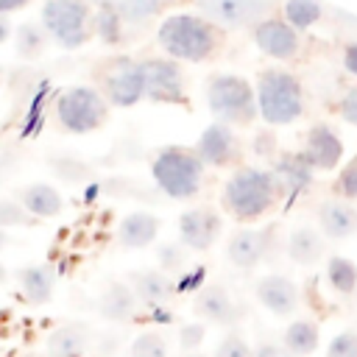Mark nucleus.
I'll use <instances>...</instances> for the list:
<instances>
[{
	"instance_id": "obj_19",
	"label": "nucleus",
	"mask_w": 357,
	"mask_h": 357,
	"mask_svg": "<svg viewBox=\"0 0 357 357\" xmlns=\"http://www.w3.org/2000/svg\"><path fill=\"white\" fill-rule=\"evenodd\" d=\"M159 234V218L151 212H128L117 226V240L123 248H148Z\"/></svg>"
},
{
	"instance_id": "obj_7",
	"label": "nucleus",
	"mask_w": 357,
	"mask_h": 357,
	"mask_svg": "<svg viewBox=\"0 0 357 357\" xmlns=\"http://www.w3.org/2000/svg\"><path fill=\"white\" fill-rule=\"evenodd\" d=\"M109 98L95 86H70L56 103V120L70 134H89L106 123Z\"/></svg>"
},
{
	"instance_id": "obj_25",
	"label": "nucleus",
	"mask_w": 357,
	"mask_h": 357,
	"mask_svg": "<svg viewBox=\"0 0 357 357\" xmlns=\"http://www.w3.org/2000/svg\"><path fill=\"white\" fill-rule=\"evenodd\" d=\"M86 329L81 324L56 326L47 335V357H81L86 349Z\"/></svg>"
},
{
	"instance_id": "obj_5",
	"label": "nucleus",
	"mask_w": 357,
	"mask_h": 357,
	"mask_svg": "<svg viewBox=\"0 0 357 357\" xmlns=\"http://www.w3.org/2000/svg\"><path fill=\"white\" fill-rule=\"evenodd\" d=\"M206 103L218 123L234 126V123H251L259 114L257 106V86H251L243 75L218 73L206 84Z\"/></svg>"
},
{
	"instance_id": "obj_39",
	"label": "nucleus",
	"mask_w": 357,
	"mask_h": 357,
	"mask_svg": "<svg viewBox=\"0 0 357 357\" xmlns=\"http://www.w3.org/2000/svg\"><path fill=\"white\" fill-rule=\"evenodd\" d=\"M184 259H187V254L176 243L159 245V262H162V268H178V265H184Z\"/></svg>"
},
{
	"instance_id": "obj_13",
	"label": "nucleus",
	"mask_w": 357,
	"mask_h": 357,
	"mask_svg": "<svg viewBox=\"0 0 357 357\" xmlns=\"http://www.w3.org/2000/svg\"><path fill=\"white\" fill-rule=\"evenodd\" d=\"M254 293H257L259 304L271 315H276V318H287L298 307V287H296L293 279H287L282 273H265V276H259L257 284H254Z\"/></svg>"
},
{
	"instance_id": "obj_20",
	"label": "nucleus",
	"mask_w": 357,
	"mask_h": 357,
	"mask_svg": "<svg viewBox=\"0 0 357 357\" xmlns=\"http://www.w3.org/2000/svg\"><path fill=\"white\" fill-rule=\"evenodd\" d=\"M137 304H139V298H137V293H134L131 284H126V282H112V284L100 293V298H98V312H100L106 321L123 324V321H131V318L137 315Z\"/></svg>"
},
{
	"instance_id": "obj_3",
	"label": "nucleus",
	"mask_w": 357,
	"mask_h": 357,
	"mask_svg": "<svg viewBox=\"0 0 357 357\" xmlns=\"http://www.w3.org/2000/svg\"><path fill=\"white\" fill-rule=\"evenodd\" d=\"M204 159L198 156V151L190 148H178V145H167L159 148L153 153L151 162V176L156 181V187L176 201L192 198L201 184H204Z\"/></svg>"
},
{
	"instance_id": "obj_10",
	"label": "nucleus",
	"mask_w": 357,
	"mask_h": 357,
	"mask_svg": "<svg viewBox=\"0 0 357 357\" xmlns=\"http://www.w3.org/2000/svg\"><path fill=\"white\" fill-rule=\"evenodd\" d=\"M220 226H223V220L212 206H192V209L181 212V218H178L181 245L190 251H206L220 237Z\"/></svg>"
},
{
	"instance_id": "obj_38",
	"label": "nucleus",
	"mask_w": 357,
	"mask_h": 357,
	"mask_svg": "<svg viewBox=\"0 0 357 357\" xmlns=\"http://www.w3.org/2000/svg\"><path fill=\"white\" fill-rule=\"evenodd\" d=\"M337 112H340V117H343L346 123L357 126V86H349V89L340 95V100H337Z\"/></svg>"
},
{
	"instance_id": "obj_4",
	"label": "nucleus",
	"mask_w": 357,
	"mask_h": 357,
	"mask_svg": "<svg viewBox=\"0 0 357 357\" xmlns=\"http://www.w3.org/2000/svg\"><path fill=\"white\" fill-rule=\"evenodd\" d=\"M257 106L268 126H287L304 114V89L287 70H265L257 78Z\"/></svg>"
},
{
	"instance_id": "obj_32",
	"label": "nucleus",
	"mask_w": 357,
	"mask_h": 357,
	"mask_svg": "<svg viewBox=\"0 0 357 357\" xmlns=\"http://www.w3.org/2000/svg\"><path fill=\"white\" fill-rule=\"evenodd\" d=\"M128 357H167V343L156 332H139L128 346Z\"/></svg>"
},
{
	"instance_id": "obj_41",
	"label": "nucleus",
	"mask_w": 357,
	"mask_h": 357,
	"mask_svg": "<svg viewBox=\"0 0 357 357\" xmlns=\"http://www.w3.org/2000/svg\"><path fill=\"white\" fill-rule=\"evenodd\" d=\"M254 357H296L284 343H271V340H262L257 349H254Z\"/></svg>"
},
{
	"instance_id": "obj_42",
	"label": "nucleus",
	"mask_w": 357,
	"mask_h": 357,
	"mask_svg": "<svg viewBox=\"0 0 357 357\" xmlns=\"http://www.w3.org/2000/svg\"><path fill=\"white\" fill-rule=\"evenodd\" d=\"M343 67H346V73H351L357 78V42L346 45V50H343Z\"/></svg>"
},
{
	"instance_id": "obj_8",
	"label": "nucleus",
	"mask_w": 357,
	"mask_h": 357,
	"mask_svg": "<svg viewBox=\"0 0 357 357\" xmlns=\"http://www.w3.org/2000/svg\"><path fill=\"white\" fill-rule=\"evenodd\" d=\"M254 42L265 56L279 59V61L296 59L301 50L298 28H293L287 20H279V17H262L254 25Z\"/></svg>"
},
{
	"instance_id": "obj_23",
	"label": "nucleus",
	"mask_w": 357,
	"mask_h": 357,
	"mask_svg": "<svg viewBox=\"0 0 357 357\" xmlns=\"http://www.w3.org/2000/svg\"><path fill=\"white\" fill-rule=\"evenodd\" d=\"M324 234L321 231H315L312 226H301V229H296L290 237H287V243H284V251H287V257L296 262V265H315L321 257H324Z\"/></svg>"
},
{
	"instance_id": "obj_1",
	"label": "nucleus",
	"mask_w": 357,
	"mask_h": 357,
	"mask_svg": "<svg viewBox=\"0 0 357 357\" xmlns=\"http://www.w3.org/2000/svg\"><path fill=\"white\" fill-rule=\"evenodd\" d=\"M156 42L176 61H206L220 47V28L204 14H173L159 25Z\"/></svg>"
},
{
	"instance_id": "obj_17",
	"label": "nucleus",
	"mask_w": 357,
	"mask_h": 357,
	"mask_svg": "<svg viewBox=\"0 0 357 357\" xmlns=\"http://www.w3.org/2000/svg\"><path fill=\"white\" fill-rule=\"evenodd\" d=\"M204 17H209L218 25H245L259 22L265 0H195Z\"/></svg>"
},
{
	"instance_id": "obj_26",
	"label": "nucleus",
	"mask_w": 357,
	"mask_h": 357,
	"mask_svg": "<svg viewBox=\"0 0 357 357\" xmlns=\"http://www.w3.org/2000/svg\"><path fill=\"white\" fill-rule=\"evenodd\" d=\"M123 22H126V17L120 14V8H117V3H100L98 6V11L92 14V28H95V33L100 36V42H106V45H117L120 42V36H123Z\"/></svg>"
},
{
	"instance_id": "obj_6",
	"label": "nucleus",
	"mask_w": 357,
	"mask_h": 357,
	"mask_svg": "<svg viewBox=\"0 0 357 357\" xmlns=\"http://www.w3.org/2000/svg\"><path fill=\"white\" fill-rule=\"evenodd\" d=\"M89 3L86 0H45L42 6V25L47 36L64 47L78 50L89 39Z\"/></svg>"
},
{
	"instance_id": "obj_30",
	"label": "nucleus",
	"mask_w": 357,
	"mask_h": 357,
	"mask_svg": "<svg viewBox=\"0 0 357 357\" xmlns=\"http://www.w3.org/2000/svg\"><path fill=\"white\" fill-rule=\"evenodd\" d=\"M14 42H17V53L22 59H36L47 45V31H45V25L22 22L14 33Z\"/></svg>"
},
{
	"instance_id": "obj_43",
	"label": "nucleus",
	"mask_w": 357,
	"mask_h": 357,
	"mask_svg": "<svg viewBox=\"0 0 357 357\" xmlns=\"http://www.w3.org/2000/svg\"><path fill=\"white\" fill-rule=\"evenodd\" d=\"M31 0H0V11L3 14H11V11H17V8H22V6H28Z\"/></svg>"
},
{
	"instance_id": "obj_16",
	"label": "nucleus",
	"mask_w": 357,
	"mask_h": 357,
	"mask_svg": "<svg viewBox=\"0 0 357 357\" xmlns=\"http://www.w3.org/2000/svg\"><path fill=\"white\" fill-rule=\"evenodd\" d=\"M268 245H271V231L268 229H237L229 243H226V257L234 268L240 271H248V268H257L262 262V257L268 254Z\"/></svg>"
},
{
	"instance_id": "obj_45",
	"label": "nucleus",
	"mask_w": 357,
	"mask_h": 357,
	"mask_svg": "<svg viewBox=\"0 0 357 357\" xmlns=\"http://www.w3.org/2000/svg\"><path fill=\"white\" fill-rule=\"evenodd\" d=\"M156 3H170V0H156Z\"/></svg>"
},
{
	"instance_id": "obj_18",
	"label": "nucleus",
	"mask_w": 357,
	"mask_h": 357,
	"mask_svg": "<svg viewBox=\"0 0 357 357\" xmlns=\"http://www.w3.org/2000/svg\"><path fill=\"white\" fill-rule=\"evenodd\" d=\"M128 284L134 287L139 304H145V307H162L176 296V282L165 271H156V268L131 273Z\"/></svg>"
},
{
	"instance_id": "obj_40",
	"label": "nucleus",
	"mask_w": 357,
	"mask_h": 357,
	"mask_svg": "<svg viewBox=\"0 0 357 357\" xmlns=\"http://www.w3.org/2000/svg\"><path fill=\"white\" fill-rule=\"evenodd\" d=\"M22 204H14V201H3V206H0V223H28V218L22 215Z\"/></svg>"
},
{
	"instance_id": "obj_15",
	"label": "nucleus",
	"mask_w": 357,
	"mask_h": 357,
	"mask_svg": "<svg viewBox=\"0 0 357 357\" xmlns=\"http://www.w3.org/2000/svg\"><path fill=\"white\" fill-rule=\"evenodd\" d=\"M195 151H198V156L206 162V165H212V167H223V165H231L234 159H237V153H240V142H237V137L231 134V128L226 126V123H209L204 131H201V137H198V142H195Z\"/></svg>"
},
{
	"instance_id": "obj_34",
	"label": "nucleus",
	"mask_w": 357,
	"mask_h": 357,
	"mask_svg": "<svg viewBox=\"0 0 357 357\" xmlns=\"http://www.w3.org/2000/svg\"><path fill=\"white\" fill-rule=\"evenodd\" d=\"M326 357H357V329H343L329 340Z\"/></svg>"
},
{
	"instance_id": "obj_37",
	"label": "nucleus",
	"mask_w": 357,
	"mask_h": 357,
	"mask_svg": "<svg viewBox=\"0 0 357 357\" xmlns=\"http://www.w3.org/2000/svg\"><path fill=\"white\" fill-rule=\"evenodd\" d=\"M204 335H206V329H204L201 321H195V324H184V326L178 329V346H181V349H195V346H201Z\"/></svg>"
},
{
	"instance_id": "obj_29",
	"label": "nucleus",
	"mask_w": 357,
	"mask_h": 357,
	"mask_svg": "<svg viewBox=\"0 0 357 357\" xmlns=\"http://www.w3.org/2000/svg\"><path fill=\"white\" fill-rule=\"evenodd\" d=\"M326 279H329L332 290H337L340 296H349L357 287V265L349 257H329V262H326Z\"/></svg>"
},
{
	"instance_id": "obj_28",
	"label": "nucleus",
	"mask_w": 357,
	"mask_h": 357,
	"mask_svg": "<svg viewBox=\"0 0 357 357\" xmlns=\"http://www.w3.org/2000/svg\"><path fill=\"white\" fill-rule=\"evenodd\" d=\"M276 176L282 181L284 190H290V195H296L298 190H304L310 184V176H312V167L307 165V159L298 153V156H287L279 162L276 167Z\"/></svg>"
},
{
	"instance_id": "obj_31",
	"label": "nucleus",
	"mask_w": 357,
	"mask_h": 357,
	"mask_svg": "<svg viewBox=\"0 0 357 357\" xmlns=\"http://www.w3.org/2000/svg\"><path fill=\"white\" fill-rule=\"evenodd\" d=\"M324 8L318 0H287L284 3V20L298 28V31H307L310 25H315L321 20Z\"/></svg>"
},
{
	"instance_id": "obj_27",
	"label": "nucleus",
	"mask_w": 357,
	"mask_h": 357,
	"mask_svg": "<svg viewBox=\"0 0 357 357\" xmlns=\"http://www.w3.org/2000/svg\"><path fill=\"white\" fill-rule=\"evenodd\" d=\"M282 343H284L296 357L312 354L315 346H318V324H312V321H307V318L293 321V324L284 329Z\"/></svg>"
},
{
	"instance_id": "obj_22",
	"label": "nucleus",
	"mask_w": 357,
	"mask_h": 357,
	"mask_svg": "<svg viewBox=\"0 0 357 357\" xmlns=\"http://www.w3.org/2000/svg\"><path fill=\"white\" fill-rule=\"evenodd\" d=\"M20 204L25 206V212L31 218H56L64 206L61 195L56 187L45 184V181H36V184H28L22 192H20Z\"/></svg>"
},
{
	"instance_id": "obj_9",
	"label": "nucleus",
	"mask_w": 357,
	"mask_h": 357,
	"mask_svg": "<svg viewBox=\"0 0 357 357\" xmlns=\"http://www.w3.org/2000/svg\"><path fill=\"white\" fill-rule=\"evenodd\" d=\"M139 64L145 73V98L159 103H178L184 98V81L176 59H145Z\"/></svg>"
},
{
	"instance_id": "obj_14",
	"label": "nucleus",
	"mask_w": 357,
	"mask_h": 357,
	"mask_svg": "<svg viewBox=\"0 0 357 357\" xmlns=\"http://www.w3.org/2000/svg\"><path fill=\"white\" fill-rule=\"evenodd\" d=\"M192 312L206 321V324H218V326H231L240 321V307L231 298V293L223 284H206L198 290V296L192 298Z\"/></svg>"
},
{
	"instance_id": "obj_24",
	"label": "nucleus",
	"mask_w": 357,
	"mask_h": 357,
	"mask_svg": "<svg viewBox=\"0 0 357 357\" xmlns=\"http://www.w3.org/2000/svg\"><path fill=\"white\" fill-rule=\"evenodd\" d=\"M20 290L31 304H45L56 287V271L50 265H28L20 271Z\"/></svg>"
},
{
	"instance_id": "obj_11",
	"label": "nucleus",
	"mask_w": 357,
	"mask_h": 357,
	"mask_svg": "<svg viewBox=\"0 0 357 357\" xmlns=\"http://www.w3.org/2000/svg\"><path fill=\"white\" fill-rule=\"evenodd\" d=\"M103 89H106V98H109L112 106L128 109V106L139 103L145 98V73H142V64L139 61L120 59L117 67L106 75Z\"/></svg>"
},
{
	"instance_id": "obj_36",
	"label": "nucleus",
	"mask_w": 357,
	"mask_h": 357,
	"mask_svg": "<svg viewBox=\"0 0 357 357\" xmlns=\"http://www.w3.org/2000/svg\"><path fill=\"white\" fill-rule=\"evenodd\" d=\"M337 190H340L343 198L357 201V159H351V162L343 167V173H340V178H337Z\"/></svg>"
},
{
	"instance_id": "obj_35",
	"label": "nucleus",
	"mask_w": 357,
	"mask_h": 357,
	"mask_svg": "<svg viewBox=\"0 0 357 357\" xmlns=\"http://www.w3.org/2000/svg\"><path fill=\"white\" fill-rule=\"evenodd\" d=\"M117 8H120V14H123L126 20L139 22V20H148V17L159 8V3H156V0H120Z\"/></svg>"
},
{
	"instance_id": "obj_2",
	"label": "nucleus",
	"mask_w": 357,
	"mask_h": 357,
	"mask_svg": "<svg viewBox=\"0 0 357 357\" xmlns=\"http://www.w3.org/2000/svg\"><path fill=\"white\" fill-rule=\"evenodd\" d=\"M284 192L276 170L262 167H240L229 176L223 187V206L237 220H254L265 215L276 198Z\"/></svg>"
},
{
	"instance_id": "obj_12",
	"label": "nucleus",
	"mask_w": 357,
	"mask_h": 357,
	"mask_svg": "<svg viewBox=\"0 0 357 357\" xmlns=\"http://www.w3.org/2000/svg\"><path fill=\"white\" fill-rule=\"evenodd\" d=\"M301 156L312 170H335V165L343 159V139L337 131L326 123H315L304 137Z\"/></svg>"
},
{
	"instance_id": "obj_44",
	"label": "nucleus",
	"mask_w": 357,
	"mask_h": 357,
	"mask_svg": "<svg viewBox=\"0 0 357 357\" xmlns=\"http://www.w3.org/2000/svg\"><path fill=\"white\" fill-rule=\"evenodd\" d=\"M184 357H204V354H195V351H190V354H184Z\"/></svg>"
},
{
	"instance_id": "obj_33",
	"label": "nucleus",
	"mask_w": 357,
	"mask_h": 357,
	"mask_svg": "<svg viewBox=\"0 0 357 357\" xmlns=\"http://www.w3.org/2000/svg\"><path fill=\"white\" fill-rule=\"evenodd\" d=\"M212 357H254V349L248 346L245 337H240L237 332H229L226 337H220Z\"/></svg>"
},
{
	"instance_id": "obj_21",
	"label": "nucleus",
	"mask_w": 357,
	"mask_h": 357,
	"mask_svg": "<svg viewBox=\"0 0 357 357\" xmlns=\"http://www.w3.org/2000/svg\"><path fill=\"white\" fill-rule=\"evenodd\" d=\"M318 223H321V231L332 240L351 237L357 231V209H351L343 201H324L318 206Z\"/></svg>"
}]
</instances>
